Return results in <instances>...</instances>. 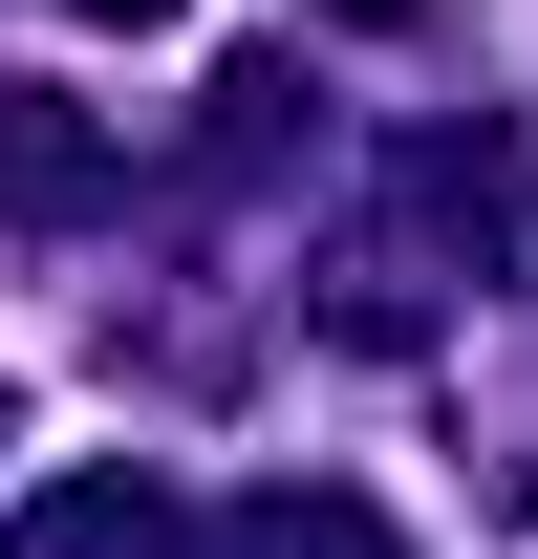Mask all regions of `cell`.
<instances>
[{"instance_id":"obj_1","label":"cell","mask_w":538,"mask_h":559,"mask_svg":"<svg viewBox=\"0 0 538 559\" xmlns=\"http://www.w3.org/2000/svg\"><path fill=\"white\" fill-rule=\"evenodd\" d=\"M108 194V151L66 130V86H0V215H86Z\"/></svg>"},{"instance_id":"obj_2","label":"cell","mask_w":538,"mask_h":559,"mask_svg":"<svg viewBox=\"0 0 538 559\" xmlns=\"http://www.w3.org/2000/svg\"><path fill=\"white\" fill-rule=\"evenodd\" d=\"M22 559H151V495H66V516H44Z\"/></svg>"},{"instance_id":"obj_3","label":"cell","mask_w":538,"mask_h":559,"mask_svg":"<svg viewBox=\"0 0 538 559\" xmlns=\"http://www.w3.org/2000/svg\"><path fill=\"white\" fill-rule=\"evenodd\" d=\"M324 22H431V0H324Z\"/></svg>"},{"instance_id":"obj_4","label":"cell","mask_w":538,"mask_h":559,"mask_svg":"<svg viewBox=\"0 0 538 559\" xmlns=\"http://www.w3.org/2000/svg\"><path fill=\"white\" fill-rule=\"evenodd\" d=\"M66 22H173V0H66Z\"/></svg>"}]
</instances>
